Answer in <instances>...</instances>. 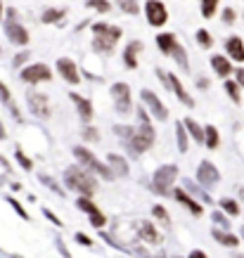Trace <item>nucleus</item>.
I'll return each instance as SVG.
<instances>
[{
  "mask_svg": "<svg viewBox=\"0 0 244 258\" xmlns=\"http://www.w3.org/2000/svg\"><path fill=\"white\" fill-rule=\"evenodd\" d=\"M64 183L69 185L74 192H81V197H93L97 190V180L93 175H88L83 168H78V166H69L66 168Z\"/></svg>",
  "mask_w": 244,
  "mask_h": 258,
  "instance_id": "1",
  "label": "nucleus"
},
{
  "mask_svg": "<svg viewBox=\"0 0 244 258\" xmlns=\"http://www.w3.org/2000/svg\"><path fill=\"white\" fill-rule=\"evenodd\" d=\"M176 178H178V166L169 163V166L157 168L154 178H152V185H154L157 194H161V197H171V185L176 183Z\"/></svg>",
  "mask_w": 244,
  "mask_h": 258,
  "instance_id": "2",
  "label": "nucleus"
},
{
  "mask_svg": "<svg viewBox=\"0 0 244 258\" xmlns=\"http://www.w3.org/2000/svg\"><path fill=\"white\" fill-rule=\"evenodd\" d=\"M74 156L83 163V166H88V168H93L95 173H100L105 180H114V178H117V173L112 171L109 166H105L100 159H95V154H93V152H88L85 147H74Z\"/></svg>",
  "mask_w": 244,
  "mask_h": 258,
  "instance_id": "3",
  "label": "nucleus"
},
{
  "mask_svg": "<svg viewBox=\"0 0 244 258\" xmlns=\"http://www.w3.org/2000/svg\"><path fill=\"white\" fill-rule=\"evenodd\" d=\"M93 31H95V36H97V38H95V48H97V50H102V52L112 50L114 43L121 38V29H119V26L95 24V26H93Z\"/></svg>",
  "mask_w": 244,
  "mask_h": 258,
  "instance_id": "4",
  "label": "nucleus"
},
{
  "mask_svg": "<svg viewBox=\"0 0 244 258\" xmlns=\"http://www.w3.org/2000/svg\"><path fill=\"white\" fill-rule=\"evenodd\" d=\"M130 150L133 152H145V150H149L152 145H154V130H152V126H149V121L147 123H142L135 133H133V138H130Z\"/></svg>",
  "mask_w": 244,
  "mask_h": 258,
  "instance_id": "5",
  "label": "nucleus"
},
{
  "mask_svg": "<svg viewBox=\"0 0 244 258\" xmlns=\"http://www.w3.org/2000/svg\"><path fill=\"white\" fill-rule=\"evenodd\" d=\"M76 206H78L81 211L88 213V218H90V225H93V227H97V230H102V227H105L107 218H105V213H102V211L93 204V197H78V199H76Z\"/></svg>",
  "mask_w": 244,
  "mask_h": 258,
  "instance_id": "6",
  "label": "nucleus"
},
{
  "mask_svg": "<svg viewBox=\"0 0 244 258\" xmlns=\"http://www.w3.org/2000/svg\"><path fill=\"white\" fill-rule=\"evenodd\" d=\"M197 180H199V185H204V187L218 185V180H221L218 168H216L211 161H202L199 163V168H197Z\"/></svg>",
  "mask_w": 244,
  "mask_h": 258,
  "instance_id": "7",
  "label": "nucleus"
},
{
  "mask_svg": "<svg viewBox=\"0 0 244 258\" xmlns=\"http://www.w3.org/2000/svg\"><path fill=\"white\" fill-rule=\"evenodd\" d=\"M53 74L45 64H33V66H26L21 71V81H29V83H41V81H50Z\"/></svg>",
  "mask_w": 244,
  "mask_h": 258,
  "instance_id": "8",
  "label": "nucleus"
},
{
  "mask_svg": "<svg viewBox=\"0 0 244 258\" xmlns=\"http://www.w3.org/2000/svg\"><path fill=\"white\" fill-rule=\"evenodd\" d=\"M166 7H164V2L159 0H147V19L152 26H161V24H166Z\"/></svg>",
  "mask_w": 244,
  "mask_h": 258,
  "instance_id": "9",
  "label": "nucleus"
},
{
  "mask_svg": "<svg viewBox=\"0 0 244 258\" xmlns=\"http://www.w3.org/2000/svg\"><path fill=\"white\" fill-rule=\"evenodd\" d=\"M112 95L117 100V109L121 114H128L130 111V90H128L126 83H117L112 88Z\"/></svg>",
  "mask_w": 244,
  "mask_h": 258,
  "instance_id": "10",
  "label": "nucleus"
},
{
  "mask_svg": "<svg viewBox=\"0 0 244 258\" xmlns=\"http://www.w3.org/2000/svg\"><path fill=\"white\" fill-rule=\"evenodd\" d=\"M171 197H173L176 202H181L183 206H187L192 215H202V213H204L202 204H199L197 199H192V197H190L187 192H185V190H173V192H171Z\"/></svg>",
  "mask_w": 244,
  "mask_h": 258,
  "instance_id": "11",
  "label": "nucleus"
},
{
  "mask_svg": "<svg viewBox=\"0 0 244 258\" xmlns=\"http://www.w3.org/2000/svg\"><path fill=\"white\" fill-rule=\"evenodd\" d=\"M142 100H145V104H147L149 109H152V114L159 118V121H164V118H169V111H166V107L159 102V97L154 95V93H149V90H145L142 93Z\"/></svg>",
  "mask_w": 244,
  "mask_h": 258,
  "instance_id": "12",
  "label": "nucleus"
},
{
  "mask_svg": "<svg viewBox=\"0 0 244 258\" xmlns=\"http://www.w3.org/2000/svg\"><path fill=\"white\" fill-rule=\"evenodd\" d=\"M5 33L10 36V41L14 45H26V43H29V33L24 31V26H19V24L7 22V24H5Z\"/></svg>",
  "mask_w": 244,
  "mask_h": 258,
  "instance_id": "13",
  "label": "nucleus"
},
{
  "mask_svg": "<svg viewBox=\"0 0 244 258\" xmlns=\"http://www.w3.org/2000/svg\"><path fill=\"white\" fill-rule=\"evenodd\" d=\"M29 107H31V111L36 114V116L45 118L48 116V97L33 93V95H29Z\"/></svg>",
  "mask_w": 244,
  "mask_h": 258,
  "instance_id": "14",
  "label": "nucleus"
},
{
  "mask_svg": "<svg viewBox=\"0 0 244 258\" xmlns=\"http://www.w3.org/2000/svg\"><path fill=\"white\" fill-rule=\"evenodd\" d=\"M57 69H60V74H62L69 83H78V71H76V64L71 59H60V62H57Z\"/></svg>",
  "mask_w": 244,
  "mask_h": 258,
  "instance_id": "15",
  "label": "nucleus"
},
{
  "mask_svg": "<svg viewBox=\"0 0 244 258\" xmlns=\"http://www.w3.org/2000/svg\"><path fill=\"white\" fill-rule=\"evenodd\" d=\"M140 237H142L145 242H149V244H159L161 242V235L157 232V227L152 225L149 220H142V223H140Z\"/></svg>",
  "mask_w": 244,
  "mask_h": 258,
  "instance_id": "16",
  "label": "nucleus"
},
{
  "mask_svg": "<svg viewBox=\"0 0 244 258\" xmlns=\"http://www.w3.org/2000/svg\"><path fill=\"white\" fill-rule=\"evenodd\" d=\"M225 48H228V54L233 57L235 62H244V43L235 36V38H230L228 43H225Z\"/></svg>",
  "mask_w": 244,
  "mask_h": 258,
  "instance_id": "17",
  "label": "nucleus"
},
{
  "mask_svg": "<svg viewBox=\"0 0 244 258\" xmlns=\"http://www.w3.org/2000/svg\"><path fill=\"white\" fill-rule=\"evenodd\" d=\"M71 100H74V104H76V109H78V114H81V118L83 121H90L93 118V107H90V102L85 100V97H81V95H71Z\"/></svg>",
  "mask_w": 244,
  "mask_h": 258,
  "instance_id": "18",
  "label": "nucleus"
},
{
  "mask_svg": "<svg viewBox=\"0 0 244 258\" xmlns=\"http://www.w3.org/2000/svg\"><path fill=\"white\" fill-rule=\"evenodd\" d=\"M169 81H171V88L176 90V95H178V97L183 100V104H187V107H194V100H192V97L187 95V93H185V88H183V83L178 81V78H176V74H171V76H169Z\"/></svg>",
  "mask_w": 244,
  "mask_h": 258,
  "instance_id": "19",
  "label": "nucleus"
},
{
  "mask_svg": "<svg viewBox=\"0 0 244 258\" xmlns=\"http://www.w3.org/2000/svg\"><path fill=\"white\" fill-rule=\"evenodd\" d=\"M157 45H159L161 52L173 54V50L178 48V41H176V36H173V33H164V36H159V38H157Z\"/></svg>",
  "mask_w": 244,
  "mask_h": 258,
  "instance_id": "20",
  "label": "nucleus"
},
{
  "mask_svg": "<svg viewBox=\"0 0 244 258\" xmlns=\"http://www.w3.org/2000/svg\"><path fill=\"white\" fill-rule=\"evenodd\" d=\"M107 161H109V168L117 173V175H128V163H126L123 156H119V154H109Z\"/></svg>",
  "mask_w": 244,
  "mask_h": 258,
  "instance_id": "21",
  "label": "nucleus"
},
{
  "mask_svg": "<svg viewBox=\"0 0 244 258\" xmlns=\"http://www.w3.org/2000/svg\"><path fill=\"white\" fill-rule=\"evenodd\" d=\"M213 239L221 242L223 247H230V249H235L237 244H240V239H237L235 235H230L228 230H213Z\"/></svg>",
  "mask_w": 244,
  "mask_h": 258,
  "instance_id": "22",
  "label": "nucleus"
},
{
  "mask_svg": "<svg viewBox=\"0 0 244 258\" xmlns=\"http://www.w3.org/2000/svg\"><path fill=\"white\" fill-rule=\"evenodd\" d=\"M211 66L216 69V74H218V76H228V74H230V69H233L230 62H228L225 57H221V54H216V57L211 59Z\"/></svg>",
  "mask_w": 244,
  "mask_h": 258,
  "instance_id": "23",
  "label": "nucleus"
},
{
  "mask_svg": "<svg viewBox=\"0 0 244 258\" xmlns=\"http://www.w3.org/2000/svg\"><path fill=\"white\" fill-rule=\"evenodd\" d=\"M185 128L190 130V135H192V138H194L197 142H204V140H206V130L199 128V126H197L192 118H185Z\"/></svg>",
  "mask_w": 244,
  "mask_h": 258,
  "instance_id": "24",
  "label": "nucleus"
},
{
  "mask_svg": "<svg viewBox=\"0 0 244 258\" xmlns=\"http://www.w3.org/2000/svg\"><path fill=\"white\" fill-rule=\"evenodd\" d=\"M183 185H185V187H187V190H190V192L194 194V197H199V199H202L204 204H211V197H209V194L204 192L202 187H197V185L192 183V180H185V183H183Z\"/></svg>",
  "mask_w": 244,
  "mask_h": 258,
  "instance_id": "25",
  "label": "nucleus"
},
{
  "mask_svg": "<svg viewBox=\"0 0 244 258\" xmlns=\"http://www.w3.org/2000/svg\"><path fill=\"white\" fill-rule=\"evenodd\" d=\"M204 130H206V140H204V142H206V147H209V150H216V147H218V142H221V140H218V130L213 128V126H206Z\"/></svg>",
  "mask_w": 244,
  "mask_h": 258,
  "instance_id": "26",
  "label": "nucleus"
},
{
  "mask_svg": "<svg viewBox=\"0 0 244 258\" xmlns=\"http://www.w3.org/2000/svg\"><path fill=\"white\" fill-rule=\"evenodd\" d=\"M135 50H140V43H130L128 45V50H126V66L128 69H135L138 66V62H135Z\"/></svg>",
  "mask_w": 244,
  "mask_h": 258,
  "instance_id": "27",
  "label": "nucleus"
},
{
  "mask_svg": "<svg viewBox=\"0 0 244 258\" xmlns=\"http://www.w3.org/2000/svg\"><path fill=\"white\" fill-rule=\"evenodd\" d=\"M185 123H178V128H176V133H178V150L185 154L187 152V133H185Z\"/></svg>",
  "mask_w": 244,
  "mask_h": 258,
  "instance_id": "28",
  "label": "nucleus"
},
{
  "mask_svg": "<svg viewBox=\"0 0 244 258\" xmlns=\"http://www.w3.org/2000/svg\"><path fill=\"white\" fill-rule=\"evenodd\" d=\"M221 208H223L225 213H230V215H237V213H240V206H237V202H235V199H230V197L221 199Z\"/></svg>",
  "mask_w": 244,
  "mask_h": 258,
  "instance_id": "29",
  "label": "nucleus"
},
{
  "mask_svg": "<svg viewBox=\"0 0 244 258\" xmlns=\"http://www.w3.org/2000/svg\"><path fill=\"white\" fill-rule=\"evenodd\" d=\"M38 180H41V183L45 185V187H50V190H53L55 194H60V197H64L62 187H60V185H57V180H53L50 175H38Z\"/></svg>",
  "mask_w": 244,
  "mask_h": 258,
  "instance_id": "30",
  "label": "nucleus"
},
{
  "mask_svg": "<svg viewBox=\"0 0 244 258\" xmlns=\"http://www.w3.org/2000/svg\"><path fill=\"white\" fill-rule=\"evenodd\" d=\"M216 5H218V0H202V14L206 17V19H211V17H213Z\"/></svg>",
  "mask_w": 244,
  "mask_h": 258,
  "instance_id": "31",
  "label": "nucleus"
},
{
  "mask_svg": "<svg viewBox=\"0 0 244 258\" xmlns=\"http://www.w3.org/2000/svg\"><path fill=\"white\" fill-rule=\"evenodd\" d=\"M7 204H10L12 208H14V211H17V215H19V218H24V220H29V213H26V211H24V206H21L19 202H17V199H14V197H7Z\"/></svg>",
  "mask_w": 244,
  "mask_h": 258,
  "instance_id": "32",
  "label": "nucleus"
},
{
  "mask_svg": "<svg viewBox=\"0 0 244 258\" xmlns=\"http://www.w3.org/2000/svg\"><path fill=\"white\" fill-rule=\"evenodd\" d=\"M17 161H19V166H21V168H26V171H31V168H33L31 159H29V156H26V154H24L19 147H17Z\"/></svg>",
  "mask_w": 244,
  "mask_h": 258,
  "instance_id": "33",
  "label": "nucleus"
},
{
  "mask_svg": "<svg viewBox=\"0 0 244 258\" xmlns=\"http://www.w3.org/2000/svg\"><path fill=\"white\" fill-rule=\"evenodd\" d=\"M152 213L157 215L164 225H169V223H171V218H169V213H166V208H164V206H154V208H152Z\"/></svg>",
  "mask_w": 244,
  "mask_h": 258,
  "instance_id": "34",
  "label": "nucleus"
},
{
  "mask_svg": "<svg viewBox=\"0 0 244 258\" xmlns=\"http://www.w3.org/2000/svg\"><path fill=\"white\" fill-rule=\"evenodd\" d=\"M211 218H213V223H216V225H221V227H223V230H228V227H230V223H228V218H225L223 213H218V211H213V213H211Z\"/></svg>",
  "mask_w": 244,
  "mask_h": 258,
  "instance_id": "35",
  "label": "nucleus"
},
{
  "mask_svg": "<svg viewBox=\"0 0 244 258\" xmlns=\"http://www.w3.org/2000/svg\"><path fill=\"white\" fill-rule=\"evenodd\" d=\"M88 5L95 7V10H100V12H109V2H107V0H88Z\"/></svg>",
  "mask_w": 244,
  "mask_h": 258,
  "instance_id": "36",
  "label": "nucleus"
},
{
  "mask_svg": "<svg viewBox=\"0 0 244 258\" xmlns=\"http://www.w3.org/2000/svg\"><path fill=\"white\" fill-rule=\"evenodd\" d=\"M119 5L123 7L126 12H130V14H135L138 12V5H135V0H119Z\"/></svg>",
  "mask_w": 244,
  "mask_h": 258,
  "instance_id": "37",
  "label": "nucleus"
},
{
  "mask_svg": "<svg viewBox=\"0 0 244 258\" xmlns=\"http://www.w3.org/2000/svg\"><path fill=\"white\" fill-rule=\"evenodd\" d=\"M225 90H228V95L233 97L235 102H240V90H237V86H235L233 81H228V83H225Z\"/></svg>",
  "mask_w": 244,
  "mask_h": 258,
  "instance_id": "38",
  "label": "nucleus"
},
{
  "mask_svg": "<svg viewBox=\"0 0 244 258\" xmlns=\"http://www.w3.org/2000/svg\"><path fill=\"white\" fill-rule=\"evenodd\" d=\"M197 41H199V45H202V48H209V45H211V36H209V33L204 31H197Z\"/></svg>",
  "mask_w": 244,
  "mask_h": 258,
  "instance_id": "39",
  "label": "nucleus"
},
{
  "mask_svg": "<svg viewBox=\"0 0 244 258\" xmlns=\"http://www.w3.org/2000/svg\"><path fill=\"white\" fill-rule=\"evenodd\" d=\"M60 17H62V12L60 10H48L45 14H43V22L50 24V22H55V19H60Z\"/></svg>",
  "mask_w": 244,
  "mask_h": 258,
  "instance_id": "40",
  "label": "nucleus"
},
{
  "mask_svg": "<svg viewBox=\"0 0 244 258\" xmlns=\"http://www.w3.org/2000/svg\"><path fill=\"white\" fill-rule=\"evenodd\" d=\"M43 213H45V218H48L50 223H55L57 227H62V220H60V218H57V215H55L53 211H50V208H43Z\"/></svg>",
  "mask_w": 244,
  "mask_h": 258,
  "instance_id": "41",
  "label": "nucleus"
},
{
  "mask_svg": "<svg viewBox=\"0 0 244 258\" xmlns=\"http://www.w3.org/2000/svg\"><path fill=\"white\" fill-rule=\"evenodd\" d=\"M74 239L78 242V244H83V247H90V244H93V239H90L88 235H81V232H76Z\"/></svg>",
  "mask_w": 244,
  "mask_h": 258,
  "instance_id": "42",
  "label": "nucleus"
},
{
  "mask_svg": "<svg viewBox=\"0 0 244 258\" xmlns=\"http://www.w3.org/2000/svg\"><path fill=\"white\" fill-rule=\"evenodd\" d=\"M55 244H57V251H60V254H62L64 258H71V254L66 251V247H64V242H62V239H60V237L55 239Z\"/></svg>",
  "mask_w": 244,
  "mask_h": 258,
  "instance_id": "43",
  "label": "nucleus"
},
{
  "mask_svg": "<svg viewBox=\"0 0 244 258\" xmlns=\"http://www.w3.org/2000/svg\"><path fill=\"white\" fill-rule=\"evenodd\" d=\"M85 140L95 142V140H97V130H95V128H88V130H85Z\"/></svg>",
  "mask_w": 244,
  "mask_h": 258,
  "instance_id": "44",
  "label": "nucleus"
},
{
  "mask_svg": "<svg viewBox=\"0 0 244 258\" xmlns=\"http://www.w3.org/2000/svg\"><path fill=\"white\" fill-rule=\"evenodd\" d=\"M223 22H225V24L235 22V12H233V10H225V12H223Z\"/></svg>",
  "mask_w": 244,
  "mask_h": 258,
  "instance_id": "45",
  "label": "nucleus"
},
{
  "mask_svg": "<svg viewBox=\"0 0 244 258\" xmlns=\"http://www.w3.org/2000/svg\"><path fill=\"white\" fill-rule=\"evenodd\" d=\"M190 258H209V256L204 254L202 249H194V251H192V254H190Z\"/></svg>",
  "mask_w": 244,
  "mask_h": 258,
  "instance_id": "46",
  "label": "nucleus"
},
{
  "mask_svg": "<svg viewBox=\"0 0 244 258\" xmlns=\"http://www.w3.org/2000/svg\"><path fill=\"white\" fill-rule=\"evenodd\" d=\"M0 95H2V100H5V102H10V93H7V88L2 86V83H0Z\"/></svg>",
  "mask_w": 244,
  "mask_h": 258,
  "instance_id": "47",
  "label": "nucleus"
},
{
  "mask_svg": "<svg viewBox=\"0 0 244 258\" xmlns=\"http://www.w3.org/2000/svg\"><path fill=\"white\" fill-rule=\"evenodd\" d=\"M237 81H240V86H244V69L237 71Z\"/></svg>",
  "mask_w": 244,
  "mask_h": 258,
  "instance_id": "48",
  "label": "nucleus"
},
{
  "mask_svg": "<svg viewBox=\"0 0 244 258\" xmlns=\"http://www.w3.org/2000/svg\"><path fill=\"white\" fill-rule=\"evenodd\" d=\"M0 140H5V128H2V123H0Z\"/></svg>",
  "mask_w": 244,
  "mask_h": 258,
  "instance_id": "49",
  "label": "nucleus"
},
{
  "mask_svg": "<svg viewBox=\"0 0 244 258\" xmlns=\"http://www.w3.org/2000/svg\"><path fill=\"white\" fill-rule=\"evenodd\" d=\"M240 232H242V239H244V227H242V230H240Z\"/></svg>",
  "mask_w": 244,
  "mask_h": 258,
  "instance_id": "50",
  "label": "nucleus"
},
{
  "mask_svg": "<svg viewBox=\"0 0 244 258\" xmlns=\"http://www.w3.org/2000/svg\"><path fill=\"white\" fill-rule=\"evenodd\" d=\"M152 258H164V256H161V254H159V256H152Z\"/></svg>",
  "mask_w": 244,
  "mask_h": 258,
  "instance_id": "51",
  "label": "nucleus"
},
{
  "mask_svg": "<svg viewBox=\"0 0 244 258\" xmlns=\"http://www.w3.org/2000/svg\"><path fill=\"white\" fill-rule=\"evenodd\" d=\"M176 258H181V256H176Z\"/></svg>",
  "mask_w": 244,
  "mask_h": 258,
  "instance_id": "52",
  "label": "nucleus"
}]
</instances>
